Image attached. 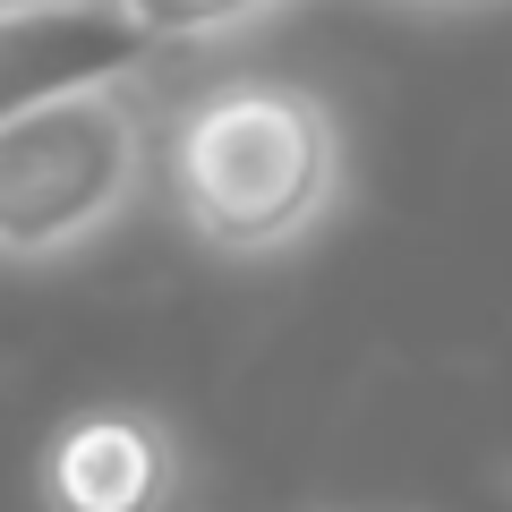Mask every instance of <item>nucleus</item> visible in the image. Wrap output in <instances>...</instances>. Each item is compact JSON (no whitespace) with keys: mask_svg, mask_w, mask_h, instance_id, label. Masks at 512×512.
<instances>
[{"mask_svg":"<svg viewBox=\"0 0 512 512\" xmlns=\"http://www.w3.org/2000/svg\"><path fill=\"white\" fill-rule=\"evenodd\" d=\"M163 197L180 231L231 265L308 248L350 197L342 111L299 77H214L163 128Z\"/></svg>","mask_w":512,"mask_h":512,"instance_id":"obj_1","label":"nucleus"},{"mask_svg":"<svg viewBox=\"0 0 512 512\" xmlns=\"http://www.w3.org/2000/svg\"><path fill=\"white\" fill-rule=\"evenodd\" d=\"M154 180V111L137 77L77 86L0 120V265L52 274L94 256Z\"/></svg>","mask_w":512,"mask_h":512,"instance_id":"obj_2","label":"nucleus"},{"mask_svg":"<svg viewBox=\"0 0 512 512\" xmlns=\"http://www.w3.org/2000/svg\"><path fill=\"white\" fill-rule=\"evenodd\" d=\"M43 512H180L188 504V444L146 402H86L35 453Z\"/></svg>","mask_w":512,"mask_h":512,"instance_id":"obj_3","label":"nucleus"},{"mask_svg":"<svg viewBox=\"0 0 512 512\" xmlns=\"http://www.w3.org/2000/svg\"><path fill=\"white\" fill-rule=\"evenodd\" d=\"M154 60V35L120 0H0V120L111 86Z\"/></svg>","mask_w":512,"mask_h":512,"instance_id":"obj_4","label":"nucleus"},{"mask_svg":"<svg viewBox=\"0 0 512 512\" xmlns=\"http://www.w3.org/2000/svg\"><path fill=\"white\" fill-rule=\"evenodd\" d=\"M120 9L154 35V52H205V43H231L248 26H265L282 0H120Z\"/></svg>","mask_w":512,"mask_h":512,"instance_id":"obj_5","label":"nucleus"}]
</instances>
